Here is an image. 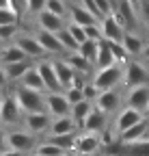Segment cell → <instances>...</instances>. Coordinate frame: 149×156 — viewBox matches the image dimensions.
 I'll list each match as a JSON object with an SVG mask.
<instances>
[{
    "mask_svg": "<svg viewBox=\"0 0 149 156\" xmlns=\"http://www.w3.org/2000/svg\"><path fill=\"white\" fill-rule=\"evenodd\" d=\"M35 63L30 61H22V63H11V65H2L5 67V76H7V83H20L22 76L32 67Z\"/></svg>",
    "mask_w": 149,
    "mask_h": 156,
    "instance_id": "26",
    "label": "cell"
},
{
    "mask_svg": "<svg viewBox=\"0 0 149 156\" xmlns=\"http://www.w3.org/2000/svg\"><path fill=\"white\" fill-rule=\"evenodd\" d=\"M24 156H41V154H37V152H30V154H24Z\"/></svg>",
    "mask_w": 149,
    "mask_h": 156,
    "instance_id": "52",
    "label": "cell"
},
{
    "mask_svg": "<svg viewBox=\"0 0 149 156\" xmlns=\"http://www.w3.org/2000/svg\"><path fill=\"white\" fill-rule=\"evenodd\" d=\"M20 87H26V89H32V91H39V93H48L43 78L39 76V72H37V67H35V65H32V67H30V69L22 76Z\"/></svg>",
    "mask_w": 149,
    "mask_h": 156,
    "instance_id": "22",
    "label": "cell"
},
{
    "mask_svg": "<svg viewBox=\"0 0 149 156\" xmlns=\"http://www.w3.org/2000/svg\"><path fill=\"white\" fill-rule=\"evenodd\" d=\"M145 119V115L136 108H130V106H123L117 115H115V119H113V128L117 130V134L121 136L125 130H130L132 126H136L138 122Z\"/></svg>",
    "mask_w": 149,
    "mask_h": 156,
    "instance_id": "8",
    "label": "cell"
},
{
    "mask_svg": "<svg viewBox=\"0 0 149 156\" xmlns=\"http://www.w3.org/2000/svg\"><path fill=\"white\" fill-rule=\"evenodd\" d=\"M78 130V124L73 122L71 115H65V117H56V119H52L50 124V134H76Z\"/></svg>",
    "mask_w": 149,
    "mask_h": 156,
    "instance_id": "21",
    "label": "cell"
},
{
    "mask_svg": "<svg viewBox=\"0 0 149 156\" xmlns=\"http://www.w3.org/2000/svg\"><path fill=\"white\" fill-rule=\"evenodd\" d=\"M143 63H145V65H147V67H149V61H143Z\"/></svg>",
    "mask_w": 149,
    "mask_h": 156,
    "instance_id": "54",
    "label": "cell"
},
{
    "mask_svg": "<svg viewBox=\"0 0 149 156\" xmlns=\"http://www.w3.org/2000/svg\"><path fill=\"white\" fill-rule=\"evenodd\" d=\"M67 30H69V35H71V37L78 41V46L86 41V33H84V26H78V24H71V22H69V24H67Z\"/></svg>",
    "mask_w": 149,
    "mask_h": 156,
    "instance_id": "38",
    "label": "cell"
},
{
    "mask_svg": "<svg viewBox=\"0 0 149 156\" xmlns=\"http://www.w3.org/2000/svg\"><path fill=\"white\" fill-rule=\"evenodd\" d=\"M102 156H110V154H102Z\"/></svg>",
    "mask_w": 149,
    "mask_h": 156,
    "instance_id": "57",
    "label": "cell"
},
{
    "mask_svg": "<svg viewBox=\"0 0 149 156\" xmlns=\"http://www.w3.org/2000/svg\"><path fill=\"white\" fill-rule=\"evenodd\" d=\"M13 98L17 100L20 111H22L24 115L46 111V93H39V91H32V89H26V87H20V85H17V87L13 89Z\"/></svg>",
    "mask_w": 149,
    "mask_h": 156,
    "instance_id": "1",
    "label": "cell"
},
{
    "mask_svg": "<svg viewBox=\"0 0 149 156\" xmlns=\"http://www.w3.org/2000/svg\"><path fill=\"white\" fill-rule=\"evenodd\" d=\"M95 108H100L102 113L110 115H117L123 108V93L119 89H108V91H100V95L95 98Z\"/></svg>",
    "mask_w": 149,
    "mask_h": 156,
    "instance_id": "5",
    "label": "cell"
},
{
    "mask_svg": "<svg viewBox=\"0 0 149 156\" xmlns=\"http://www.w3.org/2000/svg\"><path fill=\"white\" fill-rule=\"evenodd\" d=\"M97 50H100V41H93V39H86V41H84V44H80V48H78V52L86 58L91 65H95Z\"/></svg>",
    "mask_w": 149,
    "mask_h": 156,
    "instance_id": "31",
    "label": "cell"
},
{
    "mask_svg": "<svg viewBox=\"0 0 149 156\" xmlns=\"http://www.w3.org/2000/svg\"><path fill=\"white\" fill-rule=\"evenodd\" d=\"M46 5H48V0H28V13L39 15L41 11H46Z\"/></svg>",
    "mask_w": 149,
    "mask_h": 156,
    "instance_id": "43",
    "label": "cell"
},
{
    "mask_svg": "<svg viewBox=\"0 0 149 156\" xmlns=\"http://www.w3.org/2000/svg\"><path fill=\"white\" fill-rule=\"evenodd\" d=\"M9 9L17 17H22V15L28 13V0H9Z\"/></svg>",
    "mask_w": 149,
    "mask_h": 156,
    "instance_id": "39",
    "label": "cell"
},
{
    "mask_svg": "<svg viewBox=\"0 0 149 156\" xmlns=\"http://www.w3.org/2000/svg\"><path fill=\"white\" fill-rule=\"evenodd\" d=\"M141 58H143V61H149V41L145 44V48H143V54H141Z\"/></svg>",
    "mask_w": 149,
    "mask_h": 156,
    "instance_id": "48",
    "label": "cell"
},
{
    "mask_svg": "<svg viewBox=\"0 0 149 156\" xmlns=\"http://www.w3.org/2000/svg\"><path fill=\"white\" fill-rule=\"evenodd\" d=\"M125 78V72H123V65L121 63H115L106 69H95L91 83L95 85L100 91H108V89H119V85L123 83Z\"/></svg>",
    "mask_w": 149,
    "mask_h": 156,
    "instance_id": "2",
    "label": "cell"
},
{
    "mask_svg": "<svg viewBox=\"0 0 149 156\" xmlns=\"http://www.w3.org/2000/svg\"><path fill=\"white\" fill-rule=\"evenodd\" d=\"M46 11H50V13H54V15H59V17L65 20V15L69 13V7H67L65 0H48Z\"/></svg>",
    "mask_w": 149,
    "mask_h": 156,
    "instance_id": "35",
    "label": "cell"
},
{
    "mask_svg": "<svg viewBox=\"0 0 149 156\" xmlns=\"http://www.w3.org/2000/svg\"><path fill=\"white\" fill-rule=\"evenodd\" d=\"M115 2V13L123 22L125 28H136L138 26V9L130 0H113Z\"/></svg>",
    "mask_w": 149,
    "mask_h": 156,
    "instance_id": "14",
    "label": "cell"
},
{
    "mask_svg": "<svg viewBox=\"0 0 149 156\" xmlns=\"http://www.w3.org/2000/svg\"><path fill=\"white\" fill-rule=\"evenodd\" d=\"M84 33H86V39H93V41H102V39H104V35H102V26H100V24L86 26Z\"/></svg>",
    "mask_w": 149,
    "mask_h": 156,
    "instance_id": "42",
    "label": "cell"
},
{
    "mask_svg": "<svg viewBox=\"0 0 149 156\" xmlns=\"http://www.w3.org/2000/svg\"><path fill=\"white\" fill-rule=\"evenodd\" d=\"M108 126H110V122H108V115H106V113H102L100 108H95V106H93V111H91V115L86 117V122H84L82 130L102 134V132H104Z\"/></svg>",
    "mask_w": 149,
    "mask_h": 156,
    "instance_id": "17",
    "label": "cell"
},
{
    "mask_svg": "<svg viewBox=\"0 0 149 156\" xmlns=\"http://www.w3.org/2000/svg\"><path fill=\"white\" fill-rule=\"evenodd\" d=\"M15 46L20 48L28 58H39V56L46 54V50L41 48V44L37 41V37H32V35H24V33H20V35L15 37Z\"/></svg>",
    "mask_w": 149,
    "mask_h": 156,
    "instance_id": "16",
    "label": "cell"
},
{
    "mask_svg": "<svg viewBox=\"0 0 149 156\" xmlns=\"http://www.w3.org/2000/svg\"><path fill=\"white\" fill-rule=\"evenodd\" d=\"M69 22L71 24H78V26H93V24H100V20H95V17H93L82 5H71L69 7Z\"/></svg>",
    "mask_w": 149,
    "mask_h": 156,
    "instance_id": "20",
    "label": "cell"
},
{
    "mask_svg": "<svg viewBox=\"0 0 149 156\" xmlns=\"http://www.w3.org/2000/svg\"><path fill=\"white\" fill-rule=\"evenodd\" d=\"M56 37H59V41H61V46H63V50L65 52H78V41L73 39L71 35H69V30H67V26L61 30V33H56Z\"/></svg>",
    "mask_w": 149,
    "mask_h": 156,
    "instance_id": "33",
    "label": "cell"
},
{
    "mask_svg": "<svg viewBox=\"0 0 149 156\" xmlns=\"http://www.w3.org/2000/svg\"><path fill=\"white\" fill-rule=\"evenodd\" d=\"M145 115H149V106H147V111H145Z\"/></svg>",
    "mask_w": 149,
    "mask_h": 156,
    "instance_id": "55",
    "label": "cell"
},
{
    "mask_svg": "<svg viewBox=\"0 0 149 156\" xmlns=\"http://www.w3.org/2000/svg\"><path fill=\"white\" fill-rule=\"evenodd\" d=\"M52 63H54V72L59 76V83H61V87L65 91L67 87H71L73 78H76V69L67 63V58H56V61H52Z\"/></svg>",
    "mask_w": 149,
    "mask_h": 156,
    "instance_id": "19",
    "label": "cell"
},
{
    "mask_svg": "<svg viewBox=\"0 0 149 156\" xmlns=\"http://www.w3.org/2000/svg\"><path fill=\"white\" fill-rule=\"evenodd\" d=\"M65 98H67V102L73 106V104H78V102H82V100H86V98H84V91L80 89V87H67L65 91Z\"/></svg>",
    "mask_w": 149,
    "mask_h": 156,
    "instance_id": "36",
    "label": "cell"
},
{
    "mask_svg": "<svg viewBox=\"0 0 149 156\" xmlns=\"http://www.w3.org/2000/svg\"><path fill=\"white\" fill-rule=\"evenodd\" d=\"M2 87H7V76H5V67L0 65V91H2Z\"/></svg>",
    "mask_w": 149,
    "mask_h": 156,
    "instance_id": "46",
    "label": "cell"
},
{
    "mask_svg": "<svg viewBox=\"0 0 149 156\" xmlns=\"http://www.w3.org/2000/svg\"><path fill=\"white\" fill-rule=\"evenodd\" d=\"M0 9H9V0H0Z\"/></svg>",
    "mask_w": 149,
    "mask_h": 156,
    "instance_id": "49",
    "label": "cell"
},
{
    "mask_svg": "<svg viewBox=\"0 0 149 156\" xmlns=\"http://www.w3.org/2000/svg\"><path fill=\"white\" fill-rule=\"evenodd\" d=\"M76 136H78V134H48L43 141L59 145V147L65 150V152H73V150H76Z\"/></svg>",
    "mask_w": 149,
    "mask_h": 156,
    "instance_id": "30",
    "label": "cell"
},
{
    "mask_svg": "<svg viewBox=\"0 0 149 156\" xmlns=\"http://www.w3.org/2000/svg\"><path fill=\"white\" fill-rule=\"evenodd\" d=\"M73 2H80V0H73Z\"/></svg>",
    "mask_w": 149,
    "mask_h": 156,
    "instance_id": "58",
    "label": "cell"
},
{
    "mask_svg": "<svg viewBox=\"0 0 149 156\" xmlns=\"http://www.w3.org/2000/svg\"><path fill=\"white\" fill-rule=\"evenodd\" d=\"M46 113L56 119V117H65L71 113V104L67 102V98L63 91H54V93H46Z\"/></svg>",
    "mask_w": 149,
    "mask_h": 156,
    "instance_id": "9",
    "label": "cell"
},
{
    "mask_svg": "<svg viewBox=\"0 0 149 156\" xmlns=\"http://www.w3.org/2000/svg\"><path fill=\"white\" fill-rule=\"evenodd\" d=\"M78 5H82L93 17H95V20H100V22H102V13H100V9H97V2H95V0H80V2Z\"/></svg>",
    "mask_w": 149,
    "mask_h": 156,
    "instance_id": "41",
    "label": "cell"
},
{
    "mask_svg": "<svg viewBox=\"0 0 149 156\" xmlns=\"http://www.w3.org/2000/svg\"><path fill=\"white\" fill-rule=\"evenodd\" d=\"M73 156H95V154H80V152H73Z\"/></svg>",
    "mask_w": 149,
    "mask_h": 156,
    "instance_id": "51",
    "label": "cell"
},
{
    "mask_svg": "<svg viewBox=\"0 0 149 156\" xmlns=\"http://www.w3.org/2000/svg\"><path fill=\"white\" fill-rule=\"evenodd\" d=\"M67 63L76 69V74H84L89 67H91V63L86 61V58L80 54V52H69V56H67Z\"/></svg>",
    "mask_w": 149,
    "mask_h": 156,
    "instance_id": "32",
    "label": "cell"
},
{
    "mask_svg": "<svg viewBox=\"0 0 149 156\" xmlns=\"http://www.w3.org/2000/svg\"><path fill=\"white\" fill-rule=\"evenodd\" d=\"M37 154H41V156H67L69 152H65V150H61L59 145H54V143H48V141H41L39 145H37V150H35Z\"/></svg>",
    "mask_w": 149,
    "mask_h": 156,
    "instance_id": "34",
    "label": "cell"
},
{
    "mask_svg": "<svg viewBox=\"0 0 149 156\" xmlns=\"http://www.w3.org/2000/svg\"><path fill=\"white\" fill-rule=\"evenodd\" d=\"M22 61H30V58L17 48L15 44L5 46L0 50V65H11V63H22Z\"/></svg>",
    "mask_w": 149,
    "mask_h": 156,
    "instance_id": "24",
    "label": "cell"
},
{
    "mask_svg": "<svg viewBox=\"0 0 149 156\" xmlns=\"http://www.w3.org/2000/svg\"><path fill=\"white\" fill-rule=\"evenodd\" d=\"M2 48H5V46H2V44H0V50H2Z\"/></svg>",
    "mask_w": 149,
    "mask_h": 156,
    "instance_id": "56",
    "label": "cell"
},
{
    "mask_svg": "<svg viewBox=\"0 0 149 156\" xmlns=\"http://www.w3.org/2000/svg\"><path fill=\"white\" fill-rule=\"evenodd\" d=\"M2 100H5V95H2V91H0V106H2Z\"/></svg>",
    "mask_w": 149,
    "mask_h": 156,
    "instance_id": "53",
    "label": "cell"
},
{
    "mask_svg": "<svg viewBox=\"0 0 149 156\" xmlns=\"http://www.w3.org/2000/svg\"><path fill=\"white\" fill-rule=\"evenodd\" d=\"M130 2H132L136 9H141V5H143V0H130Z\"/></svg>",
    "mask_w": 149,
    "mask_h": 156,
    "instance_id": "50",
    "label": "cell"
},
{
    "mask_svg": "<svg viewBox=\"0 0 149 156\" xmlns=\"http://www.w3.org/2000/svg\"><path fill=\"white\" fill-rule=\"evenodd\" d=\"M93 106H95V104H93L91 100H82V102H78V104H73V106H71V113H69V115L73 117V122L78 124V128L84 126V122H86V117L91 115Z\"/></svg>",
    "mask_w": 149,
    "mask_h": 156,
    "instance_id": "29",
    "label": "cell"
},
{
    "mask_svg": "<svg viewBox=\"0 0 149 156\" xmlns=\"http://www.w3.org/2000/svg\"><path fill=\"white\" fill-rule=\"evenodd\" d=\"M20 24H9V26H0V44L5 46V41H11V39H15L17 35H20Z\"/></svg>",
    "mask_w": 149,
    "mask_h": 156,
    "instance_id": "37",
    "label": "cell"
},
{
    "mask_svg": "<svg viewBox=\"0 0 149 156\" xmlns=\"http://www.w3.org/2000/svg\"><path fill=\"white\" fill-rule=\"evenodd\" d=\"M141 15H143V22L149 26V0H143V5H141Z\"/></svg>",
    "mask_w": 149,
    "mask_h": 156,
    "instance_id": "44",
    "label": "cell"
},
{
    "mask_svg": "<svg viewBox=\"0 0 149 156\" xmlns=\"http://www.w3.org/2000/svg\"><path fill=\"white\" fill-rule=\"evenodd\" d=\"M35 67H37V72H39V76L43 78L48 93L63 91V87L59 83V76H56V72H54V63L52 61H39V63H35Z\"/></svg>",
    "mask_w": 149,
    "mask_h": 156,
    "instance_id": "15",
    "label": "cell"
},
{
    "mask_svg": "<svg viewBox=\"0 0 149 156\" xmlns=\"http://www.w3.org/2000/svg\"><path fill=\"white\" fill-rule=\"evenodd\" d=\"M50 124H52V117H50L46 111L24 115V128H26L30 134H35V136L46 134V132L50 130Z\"/></svg>",
    "mask_w": 149,
    "mask_h": 156,
    "instance_id": "12",
    "label": "cell"
},
{
    "mask_svg": "<svg viewBox=\"0 0 149 156\" xmlns=\"http://www.w3.org/2000/svg\"><path fill=\"white\" fill-rule=\"evenodd\" d=\"M9 24H20V17L11 9H0V26H9Z\"/></svg>",
    "mask_w": 149,
    "mask_h": 156,
    "instance_id": "40",
    "label": "cell"
},
{
    "mask_svg": "<svg viewBox=\"0 0 149 156\" xmlns=\"http://www.w3.org/2000/svg\"><path fill=\"white\" fill-rule=\"evenodd\" d=\"M147 134H149V122L143 119V122H138L136 126H132L130 130H125V132L119 136V143H136V141L145 139Z\"/></svg>",
    "mask_w": 149,
    "mask_h": 156,
    "instance_id": "23",
    "label": "cell"
},
{
    "mask_svg": "<svg viewBox=\"0 0 149 156\" xmlns=\"http://www.w3.org/2000/svg\"><path fill=\"white\" fill-rule=\"evenodd\" d=\"M100 26H102V35H104V41H115V44H121L123 41V37H125V26H123V22L119 20V15L113 11L110 15H106L102 22H100Z\"/></svg>",
    "mask_w": 149,
    "mask_h": 156,
    "instance_id": "6",
    "label": "cell"
},
{
    "mask_svg": "<svg viewBox=\"0 0 149 156\" xmlns=\"http://www.w3.org/2000/svg\"><path fill=\"white\" fill-rule=\"evenodd\" d=\"M100 150H104L102 145V134L97 132H80L76 136V150L73 152H80V154H100Z\"/></svg>",
    "mask_w": 149,
    "mask_h": 156,
    "instance_id": "11",
    "label": "cell"
},
{
    "mask_svg": "<svg viewBox=\"0 0 149 156\" xmlns=\"http://www.w3.org/2000/svg\"><path fill=\"white\" fill-rule=\"evenodd\" d=\"M104 154H110V156H149V134L136 143H117L113 147H108Z\"/></svg>",
    "mask_w": 149,
    "mask_h": 156,
    "instance_id": "7",
    "label": "cell"
},
{
    "mask_svg": "<svg viewBox=\"0 0 149 156\" xmlns=\"http://www.w3.org/2000/svg\"><path fill=\"white\" fill-rule=\"evenodd\" d=\"M37 136L30 134L26 128L24 130H11L7 132V147L9 150H15V152H20V154H30L37 150Z\"/></svg>",
    "mask_w": 149,
    "mask_h": 156,
    "instance_id": "4",
    "label": "cell"
},
{
    "mask_svg": "<svg viewBox=\"0 0 149 156\" xmlns=\"http://www.w3.org/2000/svg\"><path fill=\"white\" fill-rule=\"evenodd\" d=\"M121 44H123L127 56H141V54H143V48H145L143 39H141L136 33H130V30H125V37H123Z\"/></svg>",
    "mask_w": 149,
    "mask_h": 156,
    "instance_id": "28",
    "label": "cell"
},
{
    "mask_svg": "<svg viewBox=\"0 0 149 156\" xmlns=\"http://www.w3.org/2000/svg\"><path fill=\"white\" fill-rule=\"evenodd\" d=\"M125 78H123V85L127 89L132 87H141V85H149V67L138 61V58H130V61L123 65Z\"/></svg>",
    "mask_w": 149,
    "mask_h": 156,
    "instance_id": "3",
    "label": "cell"
},
{
    "mask_svg": "<svg viewBox=\"0 0 149 156\" xmlns=\"http://www.w3.org/2000/svg\"><path fill=\"white\" fill-rule=\"evenodd\" d=\"M37 24H39V30H48V33H61L65 28V20L54 15L50 11H41L39 15H37Z\"/></svg>",
    "mask_w": 149,
    "mask_h": 156,
    "instance_id": "18",
    "label": "cell"
},
{
    "mask_svg": "<svg viewBox=\"0 0 149 156\" xmlns=\"http://www.w3.org/2000/svg\"><path fill=\"white\" fill-rule=\"evenodd\" d=\"M0 156H24V154H20V152H15V150H5V152H0Z\"/></svg>",
    "mask_w": 149,
    "mask_h": 156,
    "instance_id": "47",
    "label": "cell"
},
{
    "mask_svg": "<svg viewBox=\"0 0 149 156\" xmlns=\"http://www.w3.org/2000/svg\"><path fill=\"white\" fill-rule=\"evenodd\" d=\"M20 119H24V113L20 111V104L13 98V93L5 95L2 106H0V124L2 126H15L20 124Z\"/></svg>",
    "mask_w": 149,
    "mask_h": 156,
    "instance_id": "10",
    "label": "cell"
},
{
    "mask_svg": "<svg viewBox=\"0 0 149 156\" xmlns=\"http://www.w3.org/2000/svg\"><path fill=\"white\" fill-rule=\"evenodd\" d=\"M37 41L41 44V48L46 50V54H52V52H65L61 41H59V37L54 35V33H48V30H39L37 33Z\"/></svg>",
    "mask_w": 149,
    "mask_h": 156,
    "instance_id": "25",
    "label": "cell"
},
{
    "mask_svg": "<svg viewBox=\"0 0 149 156\" xmlns=\"http://www.w3.org/2000/svg\"><path fill=\"white\" fill-rule=\"evenodd\" d=\"M125 106L136 108L145 115L147 106H149V85H141V87H132L125 93Z\"/></svg>",
    "mask_w": 149,
    "mask_h": 156,
    "instance_id": "13",
    "label": "cell"
},
{
    "mask_svg": "<svg viewBox=\"0 0 149 156\" xmlns=\"http://www.w3.org/2000/svg\"><path fill=\"white\" fill-rule=\"evenodd\" d=\"M117 63V58L113 54V50H110L108 41H100V50H97V58H95V69H106L110 65H115Z\"/></svg>",
    "mask_w": 149,
    "mask_h": 156,
    "instance_id": "27",
    "label": "cell"
},
{
    "mask_svg": "<svg viewBox=\"0 0 149 156\" xmlns=\"http://www.w3.org/2000/svg\"><path fill=\"white\" fill-rule=\"evenodd\" d=\"M7 150V132L0 128V152H5Z\"/></svg>",
    "mask_w": 149,
    "mask_h": 156,
    "instance_id": "45",
    "label": "cell"
}]
</instances>
